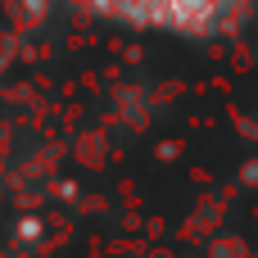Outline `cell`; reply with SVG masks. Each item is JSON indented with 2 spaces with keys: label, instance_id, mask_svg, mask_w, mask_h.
I'll use <instances>...</instances> for the list:
<instances>
[{
  "label": "cell",
  "instance_id": "1",
  "mask_svg": "<svg viewBox=\"0 0 258 258\" xmlns=\"http://www.w3.org/2000/svg\"><path fill=\"white\" fill-rule=\"evenodd\" d=\"M227 0H141V18L172 32H213Z\"/></svg>",
  "mask_w": 258,
  "mask_h": 258
}]
</instances>
